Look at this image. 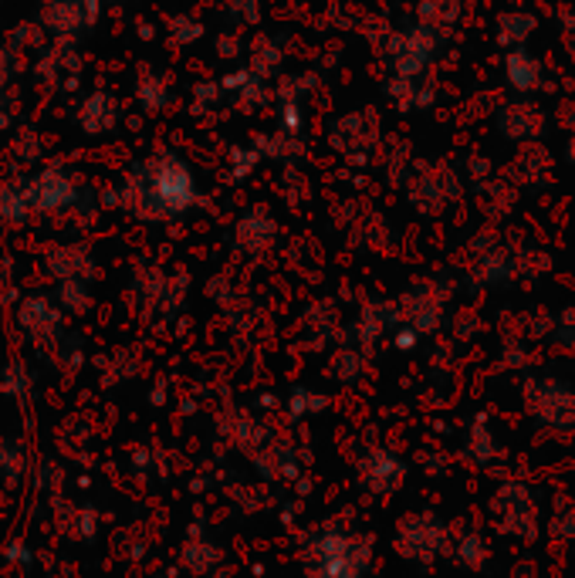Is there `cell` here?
<instances>
[]
</instances>
